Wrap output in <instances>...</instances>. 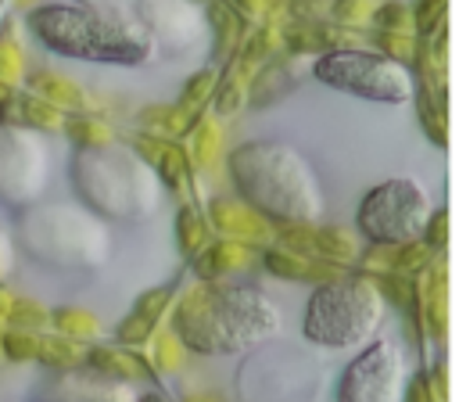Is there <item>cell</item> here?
Segmentation results:
<instances>
[{"mask_svg": "<svg viewBox=\"0 0 459 402\" xmlns=\"http://www.w3.org/2000/svg\"><path fill=\"white\" fill-rule=\"evenodd\" d=\"M172 334L201 355L247 352L280 334V305L251 284L197 280L172 309Z\"/></svg>", "mask_w": 459, "mask_h": 402, "instance_id": "1", "label": "cell"}, {"mask_svg": "<svg viewBox=\"0 0 459 402\" xmlns=\"http://www.w3.org/2000/svg\"><path fill=\"white\" fill-rule=\"evenodd\" d=\"M237 201L265 215L269 223H316L323 215V190L301 151L287 144L251 140L226 158Z\"/></svg>", "mask_w": 459, "mask_h": 402, "instance_id": "2", "label": "cell"}, {"mask_svg": "<svg viewBox=\"0 0 459 402\" xmlns=\"http://www.w3.org/2000/svg\"><path fill=\"white\" fill-rule=\"evenodd\" d=\"M72 187L100 219L143 223L161 205V183L129 144L79 147L72 154Z\"/></svg>", "mask_w": 459, "mask_h": 402, "instance_id": "3", "label": "cell"}, {"mask_svg": "<svg viewBox=\"0 0 459 402\" xmlns=\"http://www.w3.org/2000/svg\"><path fill=\"white\" fill-rule=\"evenodd\" d=\"M14 223L22 248L50 269H97L108 262L111 233L90 208L32 201L14 212Z\"/></svg>", "mask_w": 459, "mask_h": 402, "instance_id": "4", "label": "cell"}, {"mask_svg": "<svg viewBox=\"0 0 459 402\" xmlns=\"http://www.w3.org/2000/svg\"><path fill=\"white\" fill-rule=\"evenodd\" d=\"M32 36L61 57L75 61H104V65H140L151 61L147 47L129 39L118 25L86 11L82 4H43L29 11Z\"/></svg>", "mask_w": 459, "mask_h": 402, "instance_id": "5", "label": "cell"}, {"mask_svg": "<svg viewBox=\"0 0 459 402\" xmlns=\"http://www.w3.org/2000/svg\"><path fill=\"white\" fill-rule=\"evenodd\" d=\"M384 319V298L366 273H344L337 280L316 284L305 302L301 334L319 348L366 345Z\"/></svg>", "mask_w": 459, "mask_h": 402, "instance_id": "6", "label": "cell"}, {"mask_svg": "<svg viewBox=\"0 0 459 402\" xmlns=\"http://www.w3.org/2000/svg\"><path fill=\"white\" fill-rule=\"evenodd\" d=\"M312 75L330 90L377 100V104H405L416 90V79L405 65L362 47H337V50L316 54Z\"/></svg>", "mask_w": 459, "mask_h": 402, "instance_id": "7", "label": "cell"}, {"mask_svg": "<svg viewBox=\"0 0 459 402\" xmlns=\"http://www.w3.org/2000/svg\"><path fill=\"white\" fill-rule=\"evenodd\" d=\"M427 215H430L427 190L409 176H394L362 194L355 226L369 244H405V240H420Z\"/></svg>", "mask_w": 459, "mask_h": 402, "instance_id": "8", "label": "cell"}, {"mask_svg": "<svg viewBox=\"0 0 459 402\" xmlns=\"http://www.w3.org/2000/svg\"><path fill=\"white\" fill-rule=\"evenodd\" d=\"M47 187V147L39 133L22 126L0 129V201L11 212L32 205Z\"/></svg>", "mask_w": 459, "mask_h": 402, "instance_id": "9", "label": "cell"}, {"mask_svg": "<svg viewBox=\"0 0 459 402\" xmlns=\"http://www.w3.org/2000/svg\"><path fill=\"white\" fill-rule=\"evenodd\" d=\"M402 352L391 341H373L344 366L337 402H402Z\"/></svg>", "mask_w": 459, "mask_h": 402, "instance_id": "10", "label": "cell"}, {"mask_svg": "<svg viewBox=\"0 0 459 402\" xmlns=\"http://www.w3.org/2000/svg\"><path fill=\"white\" fill-rule=\"evenodd\" d=\"M36 402H136V391L126 380H111L86 366H75L50 370L36 388Z\"/></svg>", "mask_w": 459, "mask_h": 402, "instance_id": "11", "label": "cell"}, {"mask_svg": "<svg viewBox=\"0 0 459 402\" xmlns=\"http://www.w3.org/2000/svg\"><path fill=\"white\" fill-rule=\"evenodd\" d=\"M273 237L280 240V248L333 262V266H348L359 258V244L351 233H344L341 226H316V223H273Z\"/></svg>", "mask_w": 459, "mask_h": 402, "instance_id": "12", "label": "cell"}, {"mask_svg": "<svg viewBox=\"0 0 459 402\" xmlns=\"http://www.w3.org/2000/svg\"><path fill=\"white\" fill-rule=\"evenodd\" d=\"M204 219H208L215 237L240 240V244H251V248H269L273 244V223L265 215H258L255 208H247L244 201L215 197V201H208Z\"/></svg>", "mask_w": 459, "mask_h": 402, "instance_id": "13", "label": "cell"}, {"mask_svg": "<svg viewBox=\"0 0 459 402\" xmlns=\"http://www.w3.org/2000/svg\"><path fill=\"white\" fill-rule=\"evenodd\" d=\"M258 262L265 266V273H273L280 280H298V284H312V287L344 276V266H333V262H323V258H312V255H301V251H290L280 244L262 248Z\"/></svg>", "mask_w": 459, "mask_h": 402, "instance_id": "14", "label": "cell"}, {"mask_svg": "<svg viewBox=\"0 0 459 402\" xmlns=\"http://www.w3.org/2000/svg\"><path fill=\"white\" fill-rule=\"evenodd\" d=\"M190 262H194L197 280H226L230 273H244V269H251V266L258 262V248L240 244V240L215 237V240L204 244Z\"/></svg>", "mask_w": 459, "mask_h": 402, "instance_id": "15", "label": "cell"}, {"mask_svg": "<svg viewBox=\"0 0 459 402\" xmlns=\"http://www.w3.org/2000/svg\"><path fill=\"white\" fill-rule=\"evenodd\" d=\"M82 366L100 373V377H111V380H154V366L151 359H143L136 348H126V345H90L82 352Z\"/></svg>", "mask_w": 459, "mask_h": 402, "instance_id": "16", "label": "cell"}, {"mask_svg": "<svg viewBox=\"0 0 459 402\" xmlns=\"http://www.w3.org/2000/svg\"><path fill=\"white\" fill-rule=\"evenodd\" d=\"M423 280H416V291H420V316H423V334H434V337H445L448 330V276L441 266H427L420 273Z\"/></svg>", "mask_w": 459, "mask_h": 402, "instance_id": "17", "label": "cell"}, {"mask_svg": "<svg viewBox=\"0 0 459 402\" xmlns=\"http://www.w3.org/2000/svg\"><path fill=\"white\" fill-rule=\"evenodd\" d=\"M294 86V57H269L258 65L247 79V100L251 104H273Z\"/></svg>", "mask_w": 459, "mask_h": 402, "instance_id": "18", "label": "cell"}, {"mask_svg": "<svg viewBox=\"0 0 459 402\" xmlns=\"http://www.w3.org/2000/svg\"><path fill=\"white\" fill-rule=\"evenodd\" d=\"M25 86H29V93H36L39 100L54 104L57 111H86V93H82L72 79L57 75L54 68H39V72H32Z\"/></svg>", "mask_w": 459, "mask_h": 402, "instance_id": "19", "label": "cell"}, {"mask_svg": "<svg viewBox=\"0 0 459 402\" xmlns=\"http://www.w3.org/2000/svg\"><path fill=\"white\" fill-rule=\"evenodd\" d=\"M208 25H212V61L215 65H230L240 39H244V18L233 7L222 4H208Z\"/></svg>", "mask_w": 459, "mask_h": 402, "instance_id": "20", "label": "cell"}, {"mask_svg": "<svg viewBox=\"0 0 459 402\" xmlns=\"http://www.w3.org/2000/svg\"><path fill=\"white\" fill-rule=\"evenodd\" d=\"M197 115L201 111H190L183 104H151L147 111H140V126L143 133H154L161 140H179L197 122Z\"/></svg>", "mask_w": 459, "mask_h": 402, "instance_id": "21", "label": "cell"}, {"mask_svg": "<svg viewBox=\"0 0 459 402\" xmlns=\"http://www.w3.org/2000/svg\"><path fill=\"white\" fill-rule=\"evenodd\" d=\"M151 172L158 176L161 187H172L176 194H190V183H194V172H190V158L186 151L176 144V140H165L151 162Z\"/></svg>", "mask_w": 459, "mask_h": 402, "instance_id": "22", "label": "cell"}, {"mask_svg": "<svg viewBox=\"0 0 459 402\" xmlns=\"http://www.w3.org/2000/svg\"><path fill=\"white\" fill-rule=\"evenodd\" d=\"M416 93V111H420V126L430 136V144L448 147V90H412Z\"/></svg>", "mask_w": 459, "mask_h": 402, "instance_id": "23", "label": "cell"}, {"mask_svg": "<svg viewBox=\"0 0 459 402\" xmlns=\"http://www.w3.org/2000/svg\"><path fill=\"white\" fill-rule=\"evenodd\" d=\"M186 140H190V147H183V151H186V158H190L194 165H201V169L215 165V158L222 154V129H219L215 118L197 115V122L186 129Z\"/></svg>", "mask_w": 459, "mask_h": 402, "instance_id": "24", "label": "cell"}, {"mask_svg": "<svg viewBox=\"0 0 459 402\" xmlns=\"http://www.w3.org/2000/svg\"><path fill=\"white\" fill-rule=\"evenodd\" d=\"M212 240H215V233H212L204 212L194 208V205H179V212H176V244H179V251L186 258H194Z\"/></svg>", "mask_w": 459, "mask_h": 402, "instance_id": "25", "label": "cell"}, {"mask_svg": "<svg viewBox=\"0 0 459 402\" xmlns=\"http://www.w3.org/2000/svg\"><path fill=\"white\" fill-rule=\"evenodd\" d=\"M82 352H86V345H79L75 337H65V334H39L36 363L47 366V370H75V366H82Z\"/></svg>", "mask_w": 459, "mask_h": 402, "instance_id": "26", "label": "cell"}, {"mask_svg": "<svg viewBox=\"0 0 459 402\" xmlns=\"http://www.w3.org/2000/svg\"><path fill=\"white\" fill-rule=\"evenodd\" d=\"M61 129H65V136L75 144V151H79V147H104V144H115V129H111L104 118L90 115V111L68 115V118L61 122Z\"/></svg>", "mask_w": 459, "mask_h": 402, "instance_id": "27", "label": "cell"}, {"mask_svg": "<svg viewBox=\"0 0 459 402\" xmlns=\"http://www.w3.org/2000/svg\"><path fill=\"white\" fill-rule=\"evenodd\" d=\"M247 79H251V75H244L240 68L226 65V72L219 75L215 93H212V104H215L219 115H237V111L247 104Z\"/></svg>", "mask_w": 459, "mask_h": 402, "instance_id": "28", "label": "cell"}, {"mask_svg": "<svg viewBox=\"0 0 459 402\" xmlns=\"http://www.w3.org/2000/svg\"><path fill=\"white\" fill-rule=\"evenodd\" d=\"M47 323H54V330H57V334L75 337V341L97 337V330H100L97 316H93L90 309H79V305H61V309H50V319H47Z\"/></svg>", "mask_w": 459, "mask_h": 402, "instance_id": "29", "label": "cell"}, {"mask_svg": "<svg viewBox=\"0 0 459 402\" xmlns=\"http://www.w3.org/2000/svg\"><path fill=\"white\" fill-rule=\"evenodd\" d=\"M4 319H7V327H14V330H32V334H39V330L47 327V319H50V309H43V305L32 302V298H11V309L4 312Z\"/></svg>", "mask_w": 459, "mask_h": 402, "instance_id": "30", "label": "cell"}, {"mask_svg": "<svg viewBox=\"0 0 459 402\" xmlns=\"http://www.w3.org/2000/svg\"><path fill=\"white\" fill-rule=\"evenodd\" d=\"M215 83H219V72H215V68H201V72H194V75L186 79V86H183V93H179L176 104H183V108H190V111H201V108L212 100Z\"/></svg>", "mask_w": 459, "mask_h": 402, "instance_id": "31", "label": "cell"}, {"mask_svg": "<svg viewBox=\"0 0 459 402\" xmlns=\"http://www.w3.org/2000/svg\"><path fill=\"white\" fill-rule=\"evenodd\" d=\"M36 348H39V334H32V330L7 327L0 334V355L11 359V363H29V359L36 363Z\"/></svg>", "mask_w": 459, "mask_h": 402, "instance_id": "32", "label": "cell"}, {"mask_svg": "<svg viewBox=\"0 0 459 402\" xmlns=\"http://www.w3.org/2000/svg\"><path fill=\"white\" fill-rule=\"evenodd\" d=\"M430 262H434V251H430L423 240H405V244H394V273L420 276V273H423Z\"/></svg>", "mask_w": 459, "mask_h": 402, "instance_id": "33", "label": "cell"}, {"mask_svg": "<svg viewBox=\"0 0 459 402\" xmlns=\"http://www.w3.org/2000/svg\"><path fill=\"white\" fill-rule=\"evenodd\" d=\"M183 352H186V348L176 341L172 330L151 337V366H154V373H172V370H179V366H183Z\"/></svg>", "mask_w": 459, "mask_h": 402, "instance_id": "34", "label": "cell"}, {"mask_svg": "<svg viewBox=\"0 0 459 402\" xmlns=\"http://www.w3.org/2000/svg\"><path fill=\"white\" fill-rule=\"evenodd\" d=\"M373 50L398 65H409L416 54V36L412 32H373Z\"/></svg>", "mask_w": 459, "mask_h": 402, "instance_id": "35", "label": "cell"}, {"mask_svg": "<svg viewBox=\"0 0 459 402\" xmlns=\"http://www.w3.org/2000/svg\"><path fill=\"white\" fill-rule=\"evenodd\" d=\"M409 7L391 0V4H377V11L369 14L373 22V32H409Z\"/></svg>", "mask_w": 459, "mask_h": 402, "instance_id": "36", "label": "cell"}, {"mask_svg": "<svg viewBox=\"0 0 459 402\" xmlns=\"http://www.w3.org/2000/svg\"><path fill=\"white\" fill-rule=\"evenodd\" d=\"M115 337H118V345H126V348H140V345H147V341L154 337V319H147V316H140V312H129V316L115 327Z\"/></svg>", "mask_w": 459, "mask_h": 402, "instance_id": "37", "label": "cell"}, {"mask_svg": "<svg viewBox=\"0 0 459 402\" xmlns=\"http://www.w3.org/2000/svg\"><path fill=\"white\" fill-rule=\"evenodd\" d=\"M445 22V0H420L416 11H412V25L423 39H430Z\"/></svg>", "mask_w": 459, "mask_h": 402, "instance_id": "38", "label": "cell"}, {"mask_svg": "<svg viewBox=\"0 0 459 402\" xmlns=\"http://www.w3.org/2000/svg\"><path fill=\"white\" fill-rule=\"evenodd\" d=\"M420 240H423L430 251H441V248L448 244V208H430Z\"/></svg>", "mask_w": 459, "mask_h": 402, "instance_id": "39", "label": "cell"}, {"mask_svg": "<svg viewBox=\"0 0 459 402\" xmlns=\"http://www.w3.org/2000/svg\"><path fill=\"white\" fill-rule=\"evenodd\" d=\"M169 305H172V287H151V291H143V294L136 298L133 312H140V316H147V319L158 323Z\"/></svg>", "mask_w": 459, "mask_h": 402, "instance_id": "40", "label": "cell"}, {"mask_svg": "<svg viewBox=\"0 0 459 402\" xmlns=\"http://www.w3.org/2000/svg\"><path fill=\"white\" fill-rule=\"evenodd\" d=\"M22 72H25V61H22V50L14 47V39L7 36V39H0V83H18L22 79Z\"/></svg>", "mask_w": 459, "mask_h": 402, "instance_id": "41", "label": "cell"}, {"mask_svg": "<svg viewBox=\"0 0 459 402\" xmlns=\"http://www.w3.org/2000/svg\"><path fill=\"white\" fill-rule=\"evenodd\" d=\"M373 11H377V0H337V4H333V18L344 22V25L369 22Z\"/></svg>", "mask_w": 459, "mask_h": 402, "instance_id": "42", "label": "cell"}, {"mask_svg": "<svg viewBox=\"0 0 459 402\" xmlns=\"http://www.w3.org/2000/svg\"><path fill=\"white\" fill-rule=\"evenodd\" d=\"M402 402H441L437 391H434V384H430V373H427V370H420V373H412V377L405 380Z\"/></svg>", "mask_w": 459, "mask_h": 402, "instance_id": "43", "label": "cell"}, {"mask_svg": "<svg viewBox=\"0 0 459 402\" xmlns=\"http://www.w3.org/2000/svg\"><path fill=\"white\" fill-rule=\"evenodd\" d=\"M11 266H14V244H11V237L0 230V284H4V276L11 273Z\"/></svg>", "mask_w": 459, "mask_h": 402, "instance_id": "44", "label": "cell"}, {"mask_svg": "<svg viewBox=\"0 0 459 402\" xmlns=\"http://www.w3.org/2000/svg\"><path fill=\"white\" fill-rule=\"evenodd\" d=\"M237 4V14H258L262 11V0H233Z\"/></svg>", "mask_w": 459, "mask_h": 402, "instance_id": "45", "label": "cell"}, {"mask_svg": "<svg viewBox=\"0 0 459 402\" xmlns=\"http://www.w3.org/2000/svg\"><path fill=\"white\" fill-rule=\"evenodd\" d=\"M7 309H11V291L0 284V319H4V312H7Z\"/></svg>", "mask_w": 459, "mask_h": 402, "instance_id": "46", "label": "cell"}, {"mask_svg": "<svg viewBox=\"0 0 459 402\" xmlns=\"http://www.w3.org/2000/svg\"><path fill=\"white\" fill-rule=\"evenodd\" d=\"M136 402H169L161 391H147V395H136Z\"/></svg>", "mask_w": 459, "mask_h": 402, "instance_id": "47", "label": "cell"}, {"mask_svg": "<svg viewBox=\"0 0 459 402\" xmlns=\"http://www.w3.org/2000/svg\"><path fill=\"white\" fill-rule=\"evenodd\" d=\"M7 93H14V86H11V83H0V100H4Z\"/></svg>", "mask_w": 459, "mask_h": 402, "instance_id": "48", "label": "cell"}, {"mask_svg": "<svg viewBox=\"0 0 459 402\" xmlns=\"http://www.w3.org/2000/svg\"><path fill=\"white\" fill-rule=\"evenodd\" d=\"M190 402H212V398H190Z\"/></svg>", "mask_w": 459, "mask_h": 402, "instance_id": "49", "label": "cell"}]
</instances>
